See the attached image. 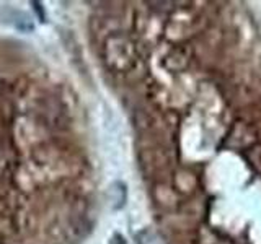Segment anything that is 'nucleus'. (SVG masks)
Wrapping results in <instances>:
<instances>
[{
	"mask_svg": "<svg viewBox=\"0 0 261 244\" xmlns=\"http://www.w3.org/2000/svg\"><path fill=\"white\" fill-rule=\"evenodd\" d=\"M31 5H33V8H35V12H36V15H38L39 21H44V20H46V15H44V10H43V7H41V4H38V2H31Z\"/></svg>",
	"mask_w": 261,
	"mask_h": 244,
	"instance_id": "f257e3e1",
	"label": "nucleus"
}]
</instances>
